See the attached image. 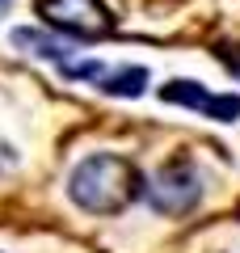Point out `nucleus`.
Listing matches in <instances>:
<instances>
[{"label": "nucleus", "mask_w": 240, "mask_h": 253, "mask_svg": "<svg viewBox=\"0 0 240 253\" xmlns=\"http://www.w3.org/2000/svg\"><path fill=\"white\" fill-rule=\"evenodd\" d=\"M13 42H17V46H30V55H38V59H51V63H59V68H68L72 46L59 42V38H46V34H38V30H17Z\"/></svg>", "instance_id": "obj_6"}, {"label": "nucleus", "mask_w": 240, "mask_h": 253, "mask_svg": "<svg viewBox=\"0 0 240 253\" xmlns=\"http://www.w3.org/2000/svg\"><path fill=\"white\" fill-rule=\"evenodd\" d=\"M143 194H148L152 211H160V215H186V211H194L198 194H202V181H198L194 165L173 161V165H164V169L152 173V181H148Z\"/></svg>", "instance_id": "obj_3"}, {"label": "nucleus", "mask_w": 240, "mask_h": 253, "mask_svg": "<svg viewBox=\"0 0 240 253\" xmlns=\"http://www.w3.org/2000/svg\"><path fill=\"white\" fill-rule=\"evenodd\" d=\"M68 194H72V203H76L80 211H89V215H118V211L139 194V177H135L131 161L97 152V156H84V161L72 169Z\"/></svg>", "instance_id": "obj_1"}, {"label": "nucleus", "mask_w": 240, "mask_h": 253, "mask_svg": "<svg viewBox=\"0 0 240 253\" xmlns=\"http://www.w3.org/2000/svg\"><path fill=\"white\" fill-rule=\"evenodd\" d=\"M63 76L76 81H93L101 93H122V97H139L148 84V68H106V63L89 59V63H68Z\"/></svg>", "instance_id": "obj_5"}, {"label": "nucleus", "mask_w": 240, "mask_h": 253, "mask_svg": "<svg viewBox=\"0 0 240 253\" xmlns=\"http://www.w3.org/2000/svg\"><path fill=\"white\" fill-rule=\"evenodd\" d=\"M4 4H9V0H0V9H4Z\"/></svg>", "instance_id": "obj_8"}, {"label": "nucleus", "mask_w": 240, "mask_h": 253, "mask_svg": "<svg viewBox=\"0 0 240 253\" xmlns=\"http://www.w3.org/2000/svg\"><path fill=\"white\" fill-rule=\"evenodd\" d=\"M160 97L173 101V106L198 110V114H206V118H219V123L240 118V97H236V93H228V97H215V93H206L198 81H169L164 89H160Z\"/></svg>", "instance_id": "obj_4"}, {"label": "nucleus", "mask_w": 240, "mask_h": 253, "mask_svg": "<svg viewBox=\"0 0 240 253\" xmlns=\"http://www.w3.org/2000/svg\"><path fill=\"white\" fill-rule=\"evenodd\" d=\"M228 68H232V72L240 76V51H232V55H228Z\"/></svg>", "instance_id": "obj_7"}, {"label": "nucleus", "mask_w": 240, "mask_h": 253, "mask_svg": "<svg viewBox=\"0 0 240 253\" xmlns=\"http://www.w3.org/2000/svg\"><path fill=\"white\" fill-rule=\"evenodd\" d=\"M38 13L46 17V26L76 34L84 42L114 34V17H110V9L101 0H38Z\"/></svg>", "instance_id": "obj_2"}]
</instances>
